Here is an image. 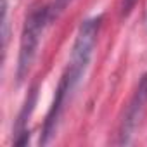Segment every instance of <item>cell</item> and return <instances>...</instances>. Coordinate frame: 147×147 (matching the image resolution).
<instances>
[{
  "mask_svg": "<svg viewBox=\"0 0 147 147\" xmlns=\"http://www.w3.org/2000/svg\"><path fill=\"white\" fill-rule=\"evenodd\" d=\"M137 0H123V5H121V14L123 16H128L131 12V9L135 7Z\"/></svg>",
  "mask_w": 147,
  "mask_h": 147,
  "instance_id": "obj_7",
  "label": "cell"
},
{
  "mask_svg": "<svg viewBox=\"0 0 147 147\" xmlns=\"http://www.w3.org/2000/svg\"><path fill=\"white\" fill-rule=\"evenodd\" d=\"M100 21H102L100 16L90 18V19L83 21L78 28L67 67L62 75V78H66L75 88L80 85L82 78L85 76V73L88 69V64L92 61V55H94V50L97 45L99 30H100Z\"/></svg>",
  "mask_w": 147,
  "mask_h": 147,
  "instance_id": "obj_2",
  "label": "cell"
},
{
  "mask_svg": "<svg viewBox=\"0 0 147 147\" xmlns=\"http://www.w3.org/2000/svg\"><path fill=\"white\" fill-rule=\"evenodd\" d=\"M69 4H71V0H55V2L50 5V16H52V19L57 18Z\"/></svg>",
  "mask_w": 147,
  "mask_h": 147,
  "instance_id": "obj_6",
  "label": "cell"
},
{
  "mask_svg": "<svg viewBox=\"0 0 147 147\" xmlns=\"http://www.w3.org/2000/svg\"><path fill=\"white\" fill-rule=\"evenodd\" d=\"M147 107V73H144V76L140 78L137 90L133 92L123 118L119 121V130H118V145H126L131 142V137L135 135V130L144 116V111Z\"/></svg>",
  "mask_w": 147,
  "mask_h": 147,
  "instance_id": "obj_3",
  "label": "cell"
},
{
  "mask_svg": "<svg viewBox=\"0 0 147 147\" xmlns=\"http://www.w3.org/2000/svg\"><path fill=\"white\" fill-rule=\"evenodd\" d=\"M145 24H147V14H145Z\"/></svg>",
  "mask_w": 147,
  "mask_h": 147,
  "instance_id": "obj_8",
  "label": "cell"
},
{
  "mask_svg": "<svg viewBox=\"0 0 147 147\" xmlns=\"http://www.w3.org/2000/svg\"><path fill=\"white\" fill-rule=\"evenodd\" d=\"M7 0H2V49H5L7 45V38H9V31H7Z\"/></svg>",
  "mask_w": 147,
  "mask_h": 147,
  "instance_id": "obj_5",
  "label": "cell"
},
{
  "mask_svg": "<svg viewBox=\"0 0 147 147\" xmlns=\"http://www.w3.org/2000/svg\"><path fill=\"white\" fill-rule=\"evenodd\" d=\"M50 21H52L50 5H36L26 16L23 33H21L19 55H18V71H16L18 82H23L28 76V73L36 59V54H38L42 35Z\"/></svg>",
  "mask_w": 147,
  "mask_h": 147,
  "instance_id": "obj_1",
  "label": "cell"
},
{
  "mask_svg": "<svg viewBox=\"0 0 147 147\" xmlns=\"http://www.w3.org/2000/svg\"><path fill=\"white\" fill-rule=\"evenodd\" d=\"M36 97H38V92H36V87H33V88L30 90V94H28V97H26V100H24V106H23V109H21V113H19V116H18V121H16V125H14V135H18V133H21V131L28 130V118L31 116V113H33V109H35Z\"/></svg>",
  "mask_w": 147,
  "mask_h": 147,
  "instance_id": "obj_4",
  "label": "cell"
}]
</instances>
